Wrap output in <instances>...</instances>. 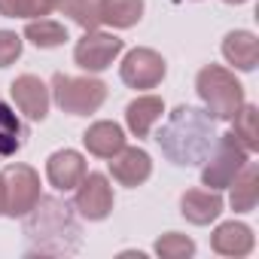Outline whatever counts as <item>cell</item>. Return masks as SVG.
<instances>
[{"mask_svg": "<svg viewBox=\"0 0 259 259\" xmlns=\"http://www.w3.org/2000/svg\"><path fill=\"white\" fill-rule=\"evenodd\" d=\"M229 189H232V195H229L232 210L235 213H250L256 207V201H259V168L253 162H247L235 174V180L229 183Z\"/></svg>", "mask_w": 259, "mask_h": 259, "instance_id": "19", "label": "cell"}, {"mask_svg": "<svg viewBox=\"0 0 259 259\" xmlns=\"http://www.w3.org/2000/svg\"><path fill=\"white\" fill-rule=\"evenodd\" d=\"M180 213L192 226H210L223 213V195L217 189H186L180 195Z\"/></svg>", "mask_w": 259, "mask_h": 259, "instance_id": "14", "label": "cell"}, {"mask_svg": "<svg viewBox=\"0 0 259 259\" xmlns=\"http://www.w3.org/2000/svg\"><path fill=\"white\" fill-rule=\"evenodd\" d=\"M28 141V125L19 119V113L0 98V162L13 159Z\"/></svg>", "mask_w": 259, "mask_h": 259, "instance_id": "18", "label": "cell"}, {"mask_svg": "<svg viewBox=\"0 0 259 259\" xmlns=\"http://www.w3.org/2000/svg\"><path fill=\"white\" fill-rule=\"evenodd\" d=\"M144 19V0H101V22L110 28H135Z\"/></svg>", "mask_w": 259, "mask_h": 259, "instance_id": "20", "label": "cell"}, {"mask_svg": "<svg viewBox=\"0 0 259 259\" xmlns=\"http://www.w3.org/2000/svg\"><path fill=\"white\" fill-rule=\"evenodd\" d=\"M22 55V37L16 31H0V67H10Z\"/></svg>", "mask_w": 259, "mask_h": 259, "instance_id": "26", "label": "cell"}, {"mask_svg": "<svg viewBox=\"0 0 259 259\" xmlns=\"http://www.w3.org/2000/svg\"><path fill=\"white\" fill-rule=\"evenodd\" d=\"M256 119H259V110L253 104L244 101V107L232 116V135L238 138V144L247 150V153H256L259 150V128H256Z\"/></svg>", "mask_w": 259, "mask_h": 259, "instance_id": "22", "label": "cell"}, {"mask_svg": "<svg viewBox=\"0 0 259 259\" xmlns=\"http://www.w3.org/2000/svg\"><path fill=\"white\" fill-rule=\"evenodd\" d=\"M210 247L213 253L220 256H232V259H241V256H250L253 247H256V238H253V229L247 223H220L210 235Z\"/></svg>", "mask_w": 259, "mask_h": 259, "instance_id": "12", "label": "cell"}, {"mask_svg": "<svg viewBox=\"0 0 259 259\" xmlns=\"http://www.w3.org/2000/svg\"><path fill=\"white\" fill-rule=\"evenodd\" d=\"M156 253L162 259H189L195 253V241L180 235V232H168L156 241Z\"/></svg>", "mask_w": 259, "mask_h": 259, "instance_id": "25", "label": "cell"}, {"mask_svg": "<svg viewBox=\"0 0 259 259\" xmlns=\"http://www.w3.org/2000/svg\"><path fill=\"white\" fill-rule=\"evenodd\" d=\"M46 177L58 192H70L85 177V159L76 150H58L46 162Z\"/></svg>", "mask_w": 259, "mask_h": 259, "instance_id": "13", "label": "cell"}, {"mask_svg": "<svg viewBox=\"0 0 259 259\" xmlns=\"http://www.w3.org/2000/svg\"><path fill=\"white\" fill-rule=\"evenodd\" d=\"M226 4H244V0H226Z\"/></svg>", "mask_w": 259, "mask_h": 259, "instance_id": "28", "label": "cell"}, {"mask_svg": "<svg viewBox=\"0 0 259 259\" xmlns=\"http://www.w3.org/2000/svg\"><path fill=\"white\" fill-rule=\"evenodd\" d=\"M25 40H31L37 49H55L67 43V28L55 19H31L25 28Z\"/></svg>", "mask_w": 259, "mask_h": 259, "instance_id": "21", "label": "cell"}, {"mask_svg": "<svg viewBox=\"0 0 259 259\" xmlns=\"http://www.w3.org/2000/svg\"><path fill=\"white\" fill-rule=\"evenodd\" d=\"M82 144L92 156L98 159H113L122 147H125V132L116 125V122H95L85 128L82 135Z\"/></svg>", "mask_w": 259, "mask_h": 259, "instance_id": "17", "label": "cell"}, {"mask_svg": "<svg viewBox=\"0 0 259 259\" xmlns=\"http://www.w3.org/2000/svg\"><path fill=\"white\" fill-rule=\"evenodd\" d=\"M162 113H165V101L159 95H141L125 107V122L135 138H150L153 125L162 119Z\"/></svg>", "mask_w": 259, "mask_h": 259, "instance_id": "15", "label": "cell"}, {"mask_svg": "<svg viewBox=\"0 0 259 259\" xmlns=\"http://www.w3.org/2000/svg\"><path fill=\"white\" fill-rule=\"evenodd\" d=\"M165 73H168L165 58L156 49H147V46L125 52L122 67H119V76L128 89H156L165 79Z\"/></svg>", "mask_w": 259, "mask_h": 259, "instance_id": "7", "label": "cell"}, {"mask_svg": "<svg viewBox=\"0 0 259 259\" xmlns=\"http://www.w3.org/2000/svg\"><path fill=\"white\" fill-rule=\"evenodd\" d=\"M195 92L204 101L207 113L220 122H232V116L244 107V85L238 76L220 64H207L195 76Z\"/></svg>", "mask_w": 259, "mask_h": 259, "instance_id": "3", "label": "cell"}, {"mask_svg": "<svg viewBox=\"0 0 259 259\" xmlns=\"http://www.w3.org/2000/svg\"><path fill=\"white\" fill-rule=\"evenodd\" d=\"M217 138H220L217 119L207 110H198L189 104H180L174 113H168L165 125L156 132V144L162 156L177 168L201 165L210 156Z\"/></svg>", "mask_w": 259, "mask_h": 259, "instance_id": "2", "label": "cell"}, {"mask_svg": "<svg viewBox=\"0 0 259 259\" xmlns=\"http://www.w3.org/2000/svg\"><path fill=\"white\" fill-rule=\"evenodd\" d=\"M10 95H13L19 113H25L31 122H43V119L49 116V101H52V95H49V85H46L40 76H34V73L16 76L13 85H10Z\"/></svg>", "mask_w": 259, "mask_h": 259, "instance_id": "10", "label": "cell"}, {"mask_svg": "<svg viewBox=\"0 0 259 259\" xmlns=\"http://www.w3.org/2000/svg\"><path fill=\"white\" fill-rule=\"evenodd\" d=\"M25 241L31 256H73L82 244L76 207L58 195H40L25 213Z\"/></svg>", "mask_w": 259, "mask_h": 259, "instance_id": "1", "label": "cell"}, {"mask_svg": "<svg viewBox=\"0 0 259 259\" xmlns=\"http://www.w3.org/2000/svg\"><path fill=\"white\" fill-rule=\"evenodd\" d=\"M250 162V153L238 144V138L229 132V135H220L217 138V144H213V150H210V156L201 162L204 168H201V183L207 186V189H229V183L235 180V174L244 168Z\"/></svg>", "mask_w": 259, "mask_h": 259, "instance_id": "5", "label": "cell"}, {"mask_svg": "<svg viewBox=\"0 0 259 259\" xmlns=\"http://www.w3.org/2000/svg\"><path fill=\"white\" fill-rule=\"evenodd\" d=\"M223 58L235 70L250 73L259 64V40H256V34H250V31H229L226 40H223Z\"/></svg>", "mask_w": 259, "mask_h": 259, "instance_id": "16", "label": "cell"}, {"mask_svg": "<svg viewBox=\"0 0 259 259\" xmlns=\"http://www.w3.org/2000/svg\"><path fill=\"white\" fill-rule=\"evenodd\" d=\"M73 207L82 220L89 223H101L113 213V186L107 180V174H98V171H85V177L76 183V198H73Z\"/></svg>", "mask_w": 259, "mask_h": 259, "instance_id": "8", "label": "cell"}, {"mask_svg": "<svg viewBox=\"0 0 259 259\" xmlns=\"http://www.w3.org/2000/svg\"><path fill=\"white\" fill-rule=\"evenodd\" d=\"M0 213H4V183H0Z\"/></svg>", "mask_w": 259, "mask_h": 259, "instance_id": "27", "label": "cell"}, {"mask_svg": "<svg viewBox=\"0 0 259 259\" xmlns=\"http://www.w3.org/2000/svg\"><path fill=\"white\" fill-rule=\"evenodd\" d=\"M125 43L116 37V34H104V31H85L82 40H76V49H73V61L89 70V73H101L107 70L119 55H122Z\"/></svg>", "mask_w": 259, "mask_h": 259, "instance_id": "9", "label": "cell"}, {"mask_svg": "<svg viewBox=\"0 0 259 259\" xmlns=\"http://www.w3.org/2000/svg\"><path fill=\"white\" fill-rule=\"evenodd\" d=\"M55 104L70 113V116H92L101 110V104L107 101V85L101 79L92 76H67V73H55L52 85H49Z\"/></svg>", "mask_w": 259, "mask_h": 259, "instance_id": "4", "label": "cell"}, {"mask_svg": "<svg viewBox=\"0 0 259 259\" xmlns=\"http://www.w3.org/2000/svg\"><path fill=\"white\" fill-rule=\"evenodd\" d=\"M0 183H4V213L7 217H25L37 198H40V174L31 165H10L0 174Z\"/></svg>", "mask_w": 259, "mask_h": 259, "instance_id": "6", "label": "cell"}, {"mask_svg": "<svg viewBox=\"0 0 259 259\" xmlns=\"http://www.w3.org/2000/svg\"><path fill=\"white\" fill-rule=\"evenodd\" d=\"M107 162H110L113 180L122 183V186H128V189L147 183L150 174H153V159H150V153L141 150V147H122V150H119L113 159H107Z\"/></svg>", "mask_w": 259, "mask_h": 259, "instance_id": "11", "label": "cell"}, {"mask_svg": "<svg viewBox=\"0 0 259 259\" xmlns=\"http://www.w3.org/2000/svg\"><path fill=\"white\" fill-rule=\"evenodd\" d=\"M58 10V0H0L4 19H43Z\"/></svg>", "mask_w": 259, "mask_h": 259, "instance_id": "24", "label": "cell"}, {"mask_svg": "<svg viewBox=\"0 0 259 259\" xmlns=\"http://www.w3.org/2000/svg\"><path fill=\"white\" fill-rule=\"evenodd\" d=\"M58 10L64 16H70V22H76L85 31H98L101 22V0H58Z\"/></svg>", "mask_w": 259, "mask_h": 259, "instance_id": "23", "label": "cell"}]
</instances>
